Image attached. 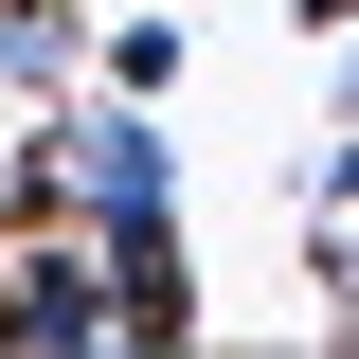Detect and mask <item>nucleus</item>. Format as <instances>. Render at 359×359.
I'll list each match as a JSON object with an SVG mask.
<instances>
[{
    "label": "nucleus",
    "instance_id": "3",
    "mask_svg": "<svg viewBox=\"0 0 359 359\" xmlns=\"http://www.w3.org/2000/svg\"><path fill=\"white\" fill-rule=\"evenodd\" d=\"M323 198H341V216H359V126H341V144H323Z\"/></svg>",
    "mask_w": 359,
    "mask_h": 359
},
{
    "label": "nucleus",
    "instance_id": "2",
    "mask_svg": "<svg viewBox=\"0 0 359 359\" xmlns=\"http://www.w3.org/2000/svg\"><path fill=\"white\" fill-rule=\"evenodd\" d=\"M0 341H18V359H108V341H126L90 216H54V233H0Z\"/></svg>",
    "mask_w": 359,
    "mask_h": 359
},
{
    "label": "nucleus",
    "instance_id": "1",
    "mask_svg": "<svg viewBox=\"0 0 359 359\" xmlns=\"http://www.w3.org/2000/svg\"><path fill=\"white\" fill-rule=\"evenodd\" d=\"M54 216H90V252H144V233H180V144L144 90H108V108H72V126L36 144Z\"/></svg>",
    "mask_w": 359,
    "mask_h": 359
}]
</instances>
